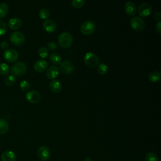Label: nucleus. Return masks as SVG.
<instances>
[{
    "mask_svg": "<svg viewBox=\"0 0 161 161\" xmlns=\"http://www.w3.org/2000/svg\"><path fill=\"white\" fill-rule=\"evenodd\" d=\"M58 43L62 48L69 47L73 42V37L69 32H63L58 36Z\"/></svg>",
    "mask_w": 161,
    "mask_h": 161,
    "instance_id": "nucleus-1",
    "label": "nucleus"
},
{
    "mask_svg": "<svg viewBox=\"0 0 161 161\" xmlns=\"http://www.w3.org/2000/svg\"><path fill=\"white\" fill-rule=\"evenodd\" d=\"M84 61L86 65L92 68L97 67L99 63V57L92 52L86 53L84 57Z\"/></svg>",
    "mask_w": 161,
    "mask_h": 161,
    "instance_id": "nucleus-2",
    "label": "nucleus"
},
{
    "mask_svg": "<svg viewBox=\"0 0 161 161\" xmlns=\"http://www.w3.org/2000/svg\"><path fill=\"white\" fill-rule=\"evenodd\" d=\"M131 27L136 31H142L145 26L144 20L140 16H135L130 20Z\"/></svg>",
    "mask_w": 161,
    "mask_h": 161,
    "instance_id": "nucleus-3",
    "label": "nucleus"
},
{
    "mask_svg": "<svg viewBox=\"0 0 161 161\" xmlns=\"http://www.w3.org/2000/svg\"><path fill=\"white\" fill-rule=\"evenodd\" d=\"M96 29V25L94 22L87 20L84 22L80 26V31L85 35H90L94 33Z\"/></svg>",
    "mask_w": 161,
    "mask_h": 161,
    "instance_id": "nucleus-4",
    "label": "nucleus"
},
{
    "mask_svg": "<svg viewBox=\"0 0 161 161\" xmlns=\"http://www.w3.org/2000/svg\"><path fill=\"white\" fill-rule=\"evenodd\" d=\"M10 40L14 45L21 46L24 43L25 38L24 35L21 32L14 31L11 35Z\"/></svg>",
    "mask_w": 161,
    "mask_h": 161,
    "instance_id": "nucleus-5",
    "label": "nucleus"
},
{
    "mask_svg": "<svg viewBox=\"0 0 161 161\" xmlns=\"http://www.w3.org/2000/svg\"><path fill=\"white\" fill-rule=\"evenodd\" d=\"M26 72V65L22 62L15 63L11 67V72L14 75H22Z\"/></svg>",
    "mask_w": 161,
    "mask_h": 161,
    "instance_id": "nucleus-6",
    "label": "nucleus"
},
{
    "mask_svg": "<svg viewBox=\"0 0 161 161\" xmlns=\"http://www.w3.org/2000/svg\"><path fill=\"white\" fill-rule=\"evenodd\" d=\"M59 69L62 73L65 74H69L74 71V65L71 61L67 60L60 63Z\"/></svg>",
    "mask_w": 161,
    "mask_h": 161,
    "instance_id": "nucleus-7",
    "label": "nucleus"
},
{
    "mask_svg": "<svg viewBox=\"0 0 161 161\" xmlns=\"http://www.w3.org/2000/svg\"><path fill=\"white\" fill-rule=\"evenodd\" d=\"M152 6L147 3L141 4L138 9V13L141 17L148 16L152 12Z\"/></svg>",
    "mask_w": 161,
    "mask_h": 161,
    "instance_id": "nucleus-8",
    "label": "nucleus"
},
{
    "mask_svg": "<svg viewBox=\"0 0 161 161\" xmlns=\"http://www.w3.org/2000/svg\"><path fill=\"white\" fill-rule=\"evenodd\" d=\"M26 99L28 102L32 104H36L40 101L41 94L37 91H30L26 94Z\"/></svg>",
    "mask_w": 161,
    "mask_h": 161,
    "instance_id": "nucleus-9",
    "label": "nucleus"
},
{
    "mask_svg": "<svg viewBox=\"0 0 161 161\" xmlns=\"http://www.w3.org/2000/svg\"><path fill=\"white\" fill-rule=\"evenodd\" d=\"M37 155L41 160H47L50 156V150L47 146H41L38 149Z\"/></svg>",
    "mask_w": 161,
    "mask_h": 161,
    "instance_id": "nucleus-10",
    "label": "nucleus"
},
{
    "mask_svg": "<svg viewBox=\"0 0 161 161\" xmlns=\"http://www.w3.org/2000/svg\"><path fill=\"white\" fill-rule=\"evenodd\" d=\"M4 57L8 62H14L17 60L18 58V53L14 49H7L4 53Z\"/></svg>",
    "mask_w": 161,
    "mask_h": 161,
    "instance_id": "nucleus-11",
    "label": "nucleus"
},
{
    "mask_svg": "<svg viewBox=\"0 0 161 161\" xmlns=\"http://www.w3.org/2000/svg\"><path fill=\"white\" fill-rule=\"evenodd\" d=\"M43 29L48 33H53L57 29L56 23L51 19H47L43 23Z\"/></svg>",
    "mask_w": 161,
    "mask_h": 161,
    "instance_id": "nucleus-12",
    "label": "nucleus"
},
{
    "mask_svg": "<svg viewBox=\"0 0 161 161\" xmlns=\"http://www.w3.org/2000/svg\"><path fill=\"white\" fill-rule=\"evenodd\" d=\"M47 67L48 62L43 59L36 60L33 65V69L37 72H42L45 71Z\"/></svg>",
    "mask_w": 161,
    "mask_h": 161,
    "instance_id": "nucleus-13",
    "label": "nucleus"
},
{
    "mask_svg": "<svg viewBox=\"0 0 161 161\" xmlns=\"http://www.w3.org/2000/svg\"><path fill=\"white\" fill-rule=\"evenodd\" d=\"M59 74L58 68L56 65H51L48 68L46 72L47 77L50 79H55Z\"/></svg>",
    "mask_w": 161,
    "mask_h": 161,
    "instance_id": "nucleus-14",
    "label": "nucleus"
},
{
    "mask_svg": "<svg viewBox=\"0 0 161 161\" xmlns=\"http://www.w3.org/2000/svg\"><path fill=\"white\" fill-rule=\"evenodd\" d=\"M125 11L130 16L134 15L136 12V7L134 3L131 1H128L125 4L124 6Z\"/></svg>",
    "mask_w": 161,
    "mask_h": 161,
    "instance_id": "nucleus-15",
    "label": "nucleus"
},
{
    "mask_svg": "<svg viewBox=\"0 0 161 161\" xmlns=\"http://www.w3.org/2000/svg\"><path fill=\"white\" fill-rule=\"evenodd\" d=\"M1 158L2 161H15L16 156L13 151L8 150L4 152L1 154Z\"/></svg>",
    "mask_w": 161,
    "mask_h": 161,
    "instance_id": "nucleus-16",
    "label": "nucleus"
},
{
    "mask_svg": "<svg viewBox=\"0 0 161 161\" xmlns=\"http://www.w3.org/2000/svg\"><path fill=\"white\" fill-rule=\"evenodd\" d=\"M22 25V21L18 18H12L8 21V26L12 30H18Z\"/></svg>",
    "mask_w": 161,
    "mask_h": 161,
    "instance_id": "nucleus-17",
    "label": "nucleus"
},
{
    "mask_svg": "<svg viewBox=\"0 0 161 161\" xmlns=\"http://www.w3.org/2000/svg\"><path fill=\"white\" fill-rule=\"evenodd\" d=\"M49 87L51 91L54 93H58L62 90V84L57 79H53L50 81L49 84Z\"/></svg>",
    "mask_w": 161,
    "mask_h": 161,
    "instance_id": "nucleus-18",
    "label": "nucleus"
},
{
    "mask_svg": "<svg viewBox=\"0 0 161 161\" xmlns=\"http://www.w3.org/2000/svg\"><path fill=\"white\" fill-rule=\"evenodd\" d=\"M161 77V74L158 71H152L148 75V79L150 81L152 82H158Z\"/></svg>",
    "mask_w": 161,
    "mask_h": 161,
    "instance_id": "nucleus-19",
    "label": "nucleus"
},
{
    "mask_svg": "<svg viewBox=\"0 0 161 161\" xmlns=\"http://www.w3.org/2000/svg\"><path fill=\"white\" fill-rule=\"evenodd\" d=\"M9 130V124L4 119L0 118V135L7 133Z\"/></svg>",
    "mask_w": 161,
    "mask_h": 161,
    "instance_id": "nucleus-20",
    "label": "nucleus"
},
{
    "mask_svg": "<svg viewBox=\"0 0 161 161\" xmlns=\"http://www.w3.org/2000/svg\"><path fill=\"white\" fill-rule=\"evenodd\" d=\"M49 58L50 62L54 64H60V63L62 62V58L60 55L57 53L53 52L51 53Z\"/></svg>",
    "mask_w": 161,
    "mask_h": 161,
    "instance_id": "nucleus-21",
    "label": "nucleus"
},
{
    "mask_svg": "<svg viewBox=\"0 0 161 161\" xmlns=\"http://www.w3.org/2000/svg\"><path fill=\"white\" fill-rule=\"evenodd\" d=\"M9 8L6 3H0V18L5 17L8 13Z\"/></svg>",
    "mask_w": 161,
    "mask_h": 161,
    "instance_id": "nucleus-22",
    "label": "nucleus"
},
{
    "mask_svg": "<svg viewBox=\"0 0 161 161\" xmlns=\"http://www.w3.org/2000/svg\"><path fill=\"white\" fill-rule=\"evenodd\" d=\"M108 67L107 65L104 63H101L99 64L97 68V70L98 73L101 75H104L105 74H106L108 72Z\"/></svg>",
    "mask_w": 161,
    "mask_h": 161,
    "instance_id": "nucleus-23",
    "label": "nucleus"
},
{
    "mask_svg": "<svg viewBox=\"0 0 161 161\" xmlns=\"http://www.w3.org/2000/svg\"><path fill=\"white\" fill-rule=\"evenodd\" d=\"M39 17L43 19H47L50 16L49 11L46 8H42L38 12Z\"/></svg>",
    "mask_w": 161,
    "mask_h": 161,
    "instance_id": "nucleus-24",
    "label": "nucleus"
},
{
    "mask_svg": "<svg viewBox=\"0 0 161 161\" xmlns=\"http://www.w3.org/2000/svg\"><path fill=\"white\" fill-rule=\"evenodd\" d=\"M145 161H158L157 155L153 152H148L146 154L145 157Z\"/></svg>",
    "mask_w": 161,
    "mask_h": 161,
    "instance_id": "nucleus-25",
    "label": "nucleus"
},
{
    "mask_svg": "<svg viewBox=\"0 0 161 161\" xmlns=\"http://www.w3.org/2000/svg\"><path fill=\"white\" fill-rule=\"evenodd\" d=\"M4 82L6 85H8L9 86H11L15 83L16 77L14 75H9L5 78Z\"/></svg>",
    "mask_w": 161,
    "mask_h": 161,
    "instance_id": "nucleus-26",
    "label": "nucleus"
},
{
    "mask_svg": "<svg viewBox=\"0 0 161 161\" xmlns=\"http://www.w3.org/2000/svg\"><path fill=\"white\" fill-rule=\"evenodd\" d=\"M9 67L5 63L0 64V75H5L9 73Z\"/></svg>",
    "mask_w": 161,
    "mask_h": 161,
    "instance_id": "nucleus-27",
    "label": "nucleus"
},
{
    "mask_svg": "<svg viewBox=\"0 0 161 161\" xmlns=\"http://www.w3.org/2000/svg\"><path fill=\"white\" fill-rule=\"evenodd\" d=\"M38 53L40 57L44 58L47 57V56L48 55V50L45 47H42L38 49Z\"/></svg>",
    "mask_w": 161,
    "mask_h": 161,
    "instance_id": "nucleus-28",
    "label": "nucleus"
},
{
    "mask_svg": "<svg viewBox=\"0 0 161 161\" xmlns=\"http://www.w3.org/2000/svg\"><path fill=\"white\" fill-rule=\"evenodd\" d=\"M30 87V82L28 80H24L21 82L20 83V89H21L22 91L23 92H26L29 90Z\"/></svg>",
    "mask_w": 161,
    "mask_h": 161,
    "instance_id": "nucleus-29",
    "label": "nucleus"
},
{
    "mask_svg": "<svg viewBox=\"0 0 161 161\" xmlns=\"http://www.w3.org/2000/svg\"><path fill=\"white\" fill-rule=\"evenodd\" d=\"M72 5L75 8H80L82 7L85 4L84 0H73L71 2Z\"/></svg>",
    "mask_w": 161,
    "mask_h": 161,
    "instance_id": "nucleus-30",
    "label": "nucleus"
},
{
    "mask_svg": "<svg viewBox=\"0 0 161 161\" xmlns=\"http://www.w3.org/2000/svg\"><path fill=\"white\" fill-rule=\"evenodd\" d=\"M6 31V25L3 20L0 19V36H2L4 34H5Z\"/></svg>",
    "mask_w": 161,
    "mask_h": 161,
    "instance_id": "nucleus-31",
    "label": "nucleus"
},
{
    "mask_svg": "<svg viewBox=\"0 0 161 161\" xmlns=\"http://www.w3.org/2000/svg\"><path fill=\"white\" fill-rule=\"evenodd\" d=\"M47 48H48L47 49H48L49 50L53 51V50H55L57 48V46L55 43H54L53 42H50L47 44Z\"/></svg>",
    "mask_w": 161,
    "mask_h": 161,
    "instance_id": "nucleus-32",
    "label": "nucleus"
},
{
    "mask_svg": "<svg viewBox=\"0 0 161 161\" xmlns=\"http://www.w3.org/2000/svg\"><path fill=\"white\" fill-rule=\"evenodd\" d=\"M155 29H156V31L159 34L161 33V21H158L157 22L155 25Z\"/></svg>",
    "mask_w": 161,
    "mask_h": 161,
    "instance_id": "nucleus-33",
    "label": "nucleus"
},
{
    "mask_svg": "<svg viewBox=\"0 0 161 161\" xmlns=\"http://www.w3.org/2000/svg\"><path fill=\"white\" fill-rule=\"evenodd\" d=\"M153 17H154V19H155V20H157V21H160V19H161V13H160L159 11H156V12H155V13H154Z\"/></svg>",
    "mask_w": 161,
    "mask_h": 161,
    "instance_id": "nucleus-34",
    "label": "nucleus"
},
{
    "mask_svg": "<svg viewBox=\"0 0 161 161\" xmlns=\"http://www.w3.org/2000/svg\"><path fill=\"white\" fill-rule=\"evenodd\" d=\"M9 45H8V43L6 42H2L0 44V47L2 49H4V50H6L8 47Z\"/></svg>",
    "mask_w": 161,
    "mask_h": 161,
    "instance_id": "nucleus-35",
    "label": "nucleus"
},
{
    "mask_svg": "<svg viewBox=\"0 0 161 161\" xmlns=\"http://www.w3.org/2000/svg\"><path fill=\"white\" fill-rule=\"evenodd\" d=\"M84 161H92L91 158L90 157H86L84 160Z\"/></svg>",
    "mask_w": 161,
    "mask_h": 161,
    "instance_id": "nucleus-36",
    "label": "nucleus"
}]
</instances>
